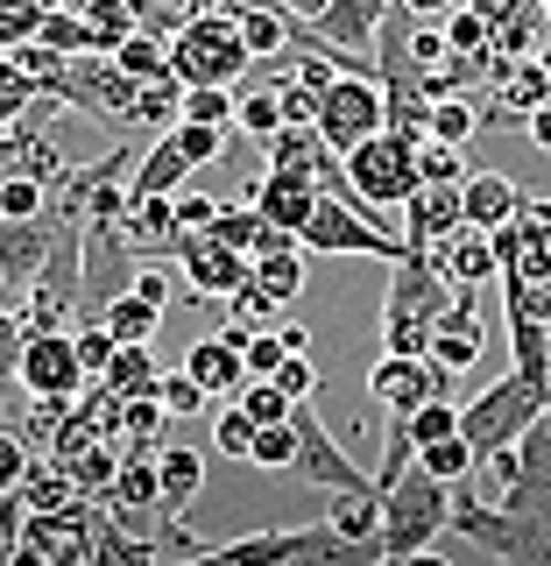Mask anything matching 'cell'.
I'll return each mask as SVG.
<instances>
[{
	"label": "cell",
	"mask_w": 551,
	"mask_h": 566,
	"mask_svg": "<svg viewBox=\"0 0 551 566\" xmlns=\"http://www.w3.org/2000/svg\"><path fill=\"white\" fill-rule=\"evenodd\" d=\"M453 297L459 283L446 276V262L432 248H403L389 262V291H382V354H432V333Z\"/></svg>",
	"instance_id": "6da1fadb"
},
{
	"label": "cell",
	"mask_w": 551,
	"mask_h": 566,
	"mask_svg": "<svg viewBox=\"0 0 551 566\" xmlns=\"http://www.w3.org/2000/svg\"><path fill=\"white\" fill-rule=\"evenodd\" d=\"M438 531H453V482L432 474L424 460H411V468L382 489V566L424 559L438 545Z\"/></svg>",
	"instance_id": "7a4b0ae2"
},
{
	"label": "cell",
	"mask_w": 551,
	"mask_h": 566,
	"mask_svg": "<svg viewBox=\"0 0 551 566\" xmlns=\"http://www.w3.org/2000/svg\"><path fill=\"white\" fill-rule=\"evenodd\" d=\"M212 566H368L382 559V545H353L326 524H297V531H247V538H226V545H205Z\"/></svg>",
	"instance_id": "3957f363"
},
{
	"label": "cell",
	"mask_w": 551,
	"mask_h": 566,
	"mask_svg": "<svg viewBox=\"0 0 551 566\" xmlns=\"http://www.w3.org/2000/svg\"><path fill=\"white\" fill-rule=\"evenodd\" d=\"M551 411V382H538V376H523V368H509V376H495L474 403H459V432L481 447V460L488 453H509L517 439L530 432Z\"/></svg>",
	"instance_id": "277c9868"
},
{
	"label": "cell",
	"mask_w": 551,
	"mask_h": 566,
	"mask_svg": "<svg viewBox=\"0 0 551 566\" xmlns=\"http://www.w3.org/2000/svg\"><path fill=\"white\" fill-rule=\"evenodd\" d=\"M170 64H177L184 85H234L241 71L255 64V50H247V35H241V14L234 8L191 14V22L170 35Z\"/></svg>",
	"instance_id": "5b68a950"
},
{
	"label": "cell",
	"mask_w": 551,
	"mask_h": 566,
	"mask_svg": "<svg viewBox=\"0 0 551 566\" xmlns=\"http://www.w3.org/2000/svg\"><path fill=\"white\" fill-rule=\"evenodd\" d=\"M8 376L29 397H78L93 382V368H85V347L71 326H29V312H22V354H14Z\"/></svg>",
	"instance_id": "8992f818"
},
{
	"label": "cell",
	"mask_w": 551,
	"mask_h": 566,
	"mask_svg": "<svg viewBox=\"0 0 551 566\" xmlns=\"http://www.w3.org/2000/svg\"><path fill=\"white\" fill-rule=\"evenodd\" d=\"M311 248V255H375V262H396L403 248V227H389V220H375V212H361V206H347L340 191H326L318 199V212H311V227L297 234Z\"/></svg>",
	"instance_id": "52a82bcc"
},
{
	"label": "cell",
	"mask_w": 551,
	"mask_h": 566,
	"mask_svg": "<svg viewBox=\"0 0 551 566\" xmlns=\"http://www.w3.org/2000/svg\"><path fill=\"white\" fill-rule=\"evenodd\" d=\"M347 170H353V185H361L382 212H403V206H411V191L424 185L417 135H396V128L368 135L361 149H347Z\"/></svg>",
	"instance_id": "ba28073f"
},
{
	"label": "cell",
	"mask_w": 551,
	"mask_h": 566,
	"mask_svg": "<svg viewBox=\"0 0 551 566\" xmlns=\"http://www.w3.org/2000/svg\"><path fill=\"white\" fill-rule=\"evenodd\" d=\"M318 128H326L332 149H361L368 135L389 128V93L375 71H340V78L326 85V99H318Z\"/></svg>",
	"instance_id": "9c48e42d"
},
{
	"label": "cell",
	"mask_w": 551,
	"mask_h": 566,
	"mask_svg": "<svg viewBox=\"0 0 551 566\" xmlns=\"http://www.w3.org/2000/svg\"><path fill=\"white\" fill-rule=\"evenodd\" d=\"M297 432H305V447H297V474H305L311 489H326V495H382V482L353 453H340V439L318 424L311 403H297Z\"/></svg>",
	"instance_id": "30bf717a"
},
{
	"label": "cell",
	"mask_w": 551,
	"mask_h": 566,
	"mask_svg": "<svg viewBox=\"0 0 551 566\" xmlns=\"http://www.w3.org/2000/svg\"><path fill=\"white\" fill-rule=\"evenodd\" d=\"M368 397H382L389 418H411L417 403L453 397V368H438L432 354H382V361L368 368Z\"/></svg>",
	"instance_id": "8fae6325"
},
{
	"label": "cell",
	"mask_w": 551,
	"mask_h": 566,
	"mask_svg": "<svg viewBox=\"0 0 551 566\" xmlns=\"http://www.w3.org/2000/svg\"><path fill=\"white\" fill-rule=\"evenodd\" d=\"M389 8H396V0H326L318 14H297V35H318V43H332V50H353L361 71L382 78V57H368V50H375V29H382ZM297 35H290V43H297Z\"/></svg>",
	"instance_id": "7c38bea8"
},
{
	"label": "cell",
	"mask_w": 551,
	"mask_h": 566,
	"mask_svg": "<svg viewBox=\"0 0 551 566\" xmlns=\"http://www.w3.org/2000/svg\"><path fill=\"white\" fill-rule=\"evenodd\" d=\"M177 270H184V283H191V297H234L241 283H255V255H247V248H226L220 234H191L184 241V255H177Z\"/></svg>",
	"instance_id": "4fadbf2b"
},
{
	"label": "cell",
	"mask_w": 551,
	"mask_h": 566,
	"mask_svg": "<svg viewBox=\"0 0 551 566\" xmlns=\"http://www.w3.org/2000/svg\"><path fill=\"white\" fill-rule=\"evenodd\" d=\"M318 199H326V185H318V170H311V164H262V177H255V206H262V220L290 227V234H305V227H311Z\"/></svg>",
	"instance_id": "5bb4252c"
},
{
	"label": "cell",
	"mask_w": 551,
	"mask_h": 566,
	"mask_svg": "<svg viewBox=\"0 0 551 566\" xmlns=\"http://www.w3.org/2000/svg\"><path fill=\"white\" fill-rule=\"evenodd\" d=\"M50 241H57V199H50V212H35V220L0 227V283H8V297L35 291V276H43V262H50Z\"/></svg>",
	"instance_id": "9a60e30c"
},
{
	"label": "cell",
	"mask_w": 551,
	"mask_h": 566,
	"mask_svg": "<svg viewBox=\"0 0 551 566\" xmlns=\"http://www.w3.org/2000/svg\"><path fill=\"white\" fill-rule=\"evenodd\" d=\"M120 227H128V241H135V255H141V262H177V255H184V241H191L177 191H149V199H135Z\"/></svg>",
	"instance_id": "2e32d148"
},
{
	"label": "cell",
	"mask_w": 551,
	"mask_h": 566,
	"mask_svg": "<svg viewBox=\"0 0 551 566\" xmlns=\"http://www.w3.org/2000/svg\"><path fill=\"white\" fill-rule=\"evenodd\" d=\"M459 227H467V185H438V177H424L411 191V206H403V241L411 248H438L453 241Z\"/></svg>",
	"instance_id": "e0dca14e"
},
{
	"label": "cell",
	"mask_w": 551,
	"mask_h": 566,
	"mask_svg": "<svg viewBox=\"0 0 551 566\" xmlns=\"http://www.w3.org/2000/svg\"><path fill=\"white\" fill-rule=\"evenodd\" d=\"M184 368L212 389V397H241V389L255 382V368H247V326H220L212 340H191Z\"/></svg>",
	"instance_id": "ac0fdd59"
},
{
	"label": "cell",
	"mask_w": 551,
	"mask_h": 566,
	"mask_svg": "<svg viewBox=\"0 0 551 566\" xmlns=\"http://www.w3.org/2000/svg\"><path fill=\"white\" fill-rule=\"evenodd\" d=\"M432 255L446 262V276L459 283V291H481V283L502 276V248H495V227H474V220L459 227L453 241H438Z\"/></svg>",
	"instance_id": "d6986e66"
},
{
	"label": "cell",
	"mask_w": 551,
	"mask_h": 566,
	"mask_svg": "<svg viewBox=\"0 0 551 566\" xmlns=\"http://www.w3.org/2000/svg\"><path fill=\"white\" fill-rule=\"evenodd\" d=\"M474 297H481V291H459L453 305H446V318H438V333H432V361L453 368V376H459V368H474V361H481V347H488Z\"/></svg>",
	"instance_id": "ffe728a7"
},
{
	"label": "cell",
	"mask_w": 551,
	"mask_h": 566,
	"mask_svg": "<svg viewBox=\"0 0 551 566\" xmlns=\"http://www.w3.org/2000/svg\"><path fill=\"white\" fill-rule=\"evenodd\" d=\"M191 170H199V164L184 156V142H177V135H156L149 149L135 156V170H128V199H149V191H177Z\"/></svg>",
	"instance_id": "44dd1931"
},
{
	"label": "cell",
	"mask_w": 551,
	"mask_h": 566,
	"mask_svg": "<svg viewBox=\"0 0 551 566\" xmlns=\"http://www.w3.org/2000/svg\"><path fill=\"white\" fill-rule=\"evenodd\" d=\"M523 206H530V199L509 185L502 170H474V177H467V220H474V227H509Z\"/></svg>",
	"instance_id": "7402d4cb"
},
{
	"label": "cell",
	"mask_w": 551,
	"mask_h": 566,
	"mask_svg": "<svg viewBox=\"0 0 551 566\" xmlns=\"http://www.w3.org/2000/svg\"><path fill=\"white\" fill-rule=\"evenodd\" d=\"M156 468H163V510L184 517V510L199 503V489H205V447H163Z\"/></svg>",
	"instance_id": "603a6c76"
},
{
	"label": "cell",
	"mask_w": 551,
	"mask_h": 566,
	"mask_svg": "<svg viewBox=\"0 0 551 566\" xmlns=\"http://www.w3.org/2000/svg\"><path fill=\"white\" fill-rule=\"evenodd\" d=\"M156 382H163V368H156L149 340H120V354L106 361V376H99L106 397H141V389H156Z\"/></svg>",
	"instance_id": "cb8c5ba5"
},
{
	"label": "cell",
	"mask_w": 551,
	"mask_h": 566,
	"mask_svg": "<svg viewBox=\"0 0 551 566\" xmlns=\"http://www.w3.org/2000/svg\"><path fill=\"white\" fill-rule=\"evenodd\" d=\"M305 255H311L305 241H290V248H262V255H255V283H262L269 297H283V305H290V297L305 291Z\"/></svg>",
	"instance_id": "d4e9b609"
},
{
	"label": "cell",
	"mask_w": 551,
	"mask_h": 566,
	"mask_svg": "<svg viewBox=\"0 0 551 566\" xmlns=\"http://www.w3.org/2000/svg\"><path fill=\"white\" fill-rule=\"evenodd\" d=\"M99 318L114 326V340H156V326H163V305H156V297H141L135 283H128V291H120Z\"/></svg>",
	"instance_id": "484cf974"
},
{
	"label": "cell",
	"mask_w": 551,
	"mask_h": 566,
	"mask_svg": "<svg viewBox=\"0 0 551 566\" xmlns=\"http://www.w3.org/2000/svg\"><path fill=\"white\" fill-rule=\"evenodd\" d=\"M163 553H170V545H156V538H128L114 510L99 517V566H156Z\"/></svg>",
	"instance_id": "4316f807"
},
{
	"label": "cell",
	"mask_w": 551,
	"mask_h": 566,
	"mask_svg": "<svg viewBox=\"0 0 551 566\" xmlns=\"http://www.w3.org/2000/svg\"><path fill=\"white\" fill-rule=\"evenodd\" d=\"M332 531L353 545H382V495H332Z\"/></svg>",
	"instance_id": "83f0119b"
},
{
	"label": "cell",
	"mask_w": 551,
	"mask_h": 566,
	"mask_svg": "<svg viewBox=\"0 0 551 566\" xmlns=\"http://www.w3.org/2000/svg\"><path fill=\"white\" fill-rule=\"evenodd\" d=\"M71 8H85V22H93L99 50H120V43L141 29V8H135V0H71Z\"/></svg>",
	"instance_id": "f1b7e54d"
},
{
	"label": "cell",
	"mask_w": 551,
	"mask_h": 566,
	"mask_svg": "<svg viewBox=\"0 0 551 566\" xmlns=\"http://www.w3.org/2000/svg\"><path fill=\"white\" fill-rule=\"evenodd\" d=\"M57 199V185H43V177L29 170H8V185H0V220H35V212H50Z\"/></svg>",
	"instance_id": "f546056e"
},
{
	"label": "cell",
	"mask_w": 551,
	"mask_h": 566,
	"mask_svg": "<svg viewBox=\"0 0 551 566\" xmlns=\"http://www.w3.org/2000/svg\"><path fill=\"white\" fill-rule=\"evenodd\" d=\"M205 234H220L226 248H247V255H255L262 234H269V220H262V206H255V199H247V206H220Z\"/></svg>",
	"instance_id": "4dcf8cb0"
},
{
	"label": "cell",
	"mask_w": 551,
	"mask_h": 566,
	"mask_svg": "<svg viewBox=\"0 0 551 566\" xmlns=\"http://www.w3.org/2000/svg\"><path fill=\"white\" fill-rule=\"evenodd\" d=\"M234 403H241V411L255 418V424H283V418H297V397H290V389H283L276 376H255Z\"/></svg>",
	"instance_id": "1f68e13d"
},
{
	"label": "cell",
	"mask_w": 551,
	"mask_h": 566,
	"mask_svg": "<svg viewBox=\"0 0 551 566\" xmlns=\"http://www.w3.org/2000/svg\"><path fill=\"white\" fill-rule=\"evenodd\" d=\"M114 57L128 64L135 78H163V71H177V64H170V35H149V29H135L128 43L114 50Z\"/></svg>",
	"instance_id": "d6a6232c"
},
{
	"label": "cell",
	"mask_w": 551,
	"mask_h": 566,
	"mask_svg": "<svg viewBox=\"0 0 551 566\" xmlns=\"http://www.w3.org/2000/svg\"><path fill=\"white\" fill-rule=\"evenodd\" d=\"M255 439H262V424L241 411H220V424H212V453H226V460H255Z\"/></svg>",
	"instance_id": "836d02e7"
},
{
	"label": "cell",
	"mask_w": 551,
	"mask_h": 566,
	"mask_svg": "<svg viewBox=\"0 0 551 566\" xmlns=\"http://www.w3.org/2000/svg\"><path fill=\"white\" fill-rule=\"evenodd\" d=\"M241 135H255V142H269L276 128H283V93H276V78L262 85V93H247L241 99V120H234Z\"/></svg>",
	"instance_id": "e575fe53"
},
{
	"label": "cell",
	"mask_w": 551,
	"mask_h": 566,
	"mask_svg": "<svg viewBox=\"0 0 551 566\" xmlns=\"http://www.w3.org/2000/svg\"><path fill=\"white\" fill-rule=\"evenodd\" d=\"M170 135L184 142V156H191L199 170H205V164H220V149H226V128H220V120H199V114H184Z\"/></svg>",
	"instance_id": "d590c367"
},
{
	"label": "cell",
	"mask_w": 551,
	"mask_h": 566,
	"mask_svg": "<svg viewBox=\"0 0 551 566\" xmlns=\"http://www.w3.org/2000/svg\"><path fill=\"white\" fill-rule=\"evenodd\" d=\"M297 447H305L297 418H283V424H262V439H255V468H297Z\"/></svg>",
	"instance_id": "8d00e7d4"
},
{
	"label": "cell",
	"mask_w": 551,
	"mask_h": 566,
	"mask_svg": "<svg viewBox=\"0 0 551 566\" xmlns=\"http://www.w3.org/2000/svg\"><path fill=\"white\" fill-rule=\"evenodd\" d=\"M481 106H474V99H459V93H446V99H438V114H432V135L438 142H467L474 128H481Z\"/></svg>",
	"instance_id": "74e56055"
},
{
	"label": "cell",
	"mask_w": 551,
	"mask_h": 566,
	"mask_svg": "<svg viewBox=\"0 0 551 566\" xmlns=\"http://www.w3.org/2000/svg\"><path fill=\"white\" fill-rule=\"evenodd\" d=\"M453 432H459V403L453 397H432V403H417V411H411V439H417V447L453 439Z\"/></svg>",
	"instance_id": "f35d334b"
},
{
	"label": "cell",
	"mask_w": 551,
	"mask_h": 566,
	"mask_svg": "<svg viewBox=\"0 0 551 566\" xmlns=\"http://www.w3.org/2000/svg\"><path fill=\"white\" fill-rule=\"evenodd\" d=\"M417 156H424V177H438V185H467V156H459V142H438V135H424L417 142Z\"/></svg>",
	"instance_id": "ab89813d"
},
{
	"label": "cell",
	"mask_w": 551,
	"mask_h": 566,
	"mask_svg": "<svg viewBox=\"0 0 551 566\" xmlns=\"http://www.w3.org/2000/svg\"><path fill=\"white\" fill-rule=\"evenodd\" d=\"M163 403L177 418H199V411H212V389L191 376V368H177V376H163Z\"/></svg>",
	"instance_id": "60d3db41"
},
{
	"label": "cell",
	"mask_w": 551,
	"mask_h": 566,
	"mask_svg": "<svg viewBox=\"0 0 551 566\" xmlns=\"http://www.w3.org/2000/svg\"><path fill=\"white\" fill-rule=\"evenodd\" d=\"M226 305H234V326L262 333V326H269V318H276V305H283V297H269V291H262V283H241V291L226 297Z\"/></svg>",
	"instance_id": "b9f144b4"
},
{
	"label": "cell",
	"mask_w": 551,
	"mask_h": 566,
	"mask_svg": "<svg viewBox=\"0 0 551 566\" xmlns=\"http://www.w3.org/2000/svg\"><path fill=\"white\" fill-rule=\"evenodd\" d=\"M290 361V333H247V368H255V376H276V368Z\"/></svg>",
	"instance_id": "7bdbcfd3"
},
{
	"label": "cell",
	"mask_w": 551,
	"mask_h": 566,
	"mask_svg": "<svg viewBox=\"0 0 551 566\" xmlns=\"http://www.w3.org/2000/svg\"><path fill=\"white\" fill-rule=\"evenodd\" d=\"M276 382L290 389L297 403H311V397H318V368H311V347H290V361L276 368Z\"/></svg>",
	"instance_id": "ee69618b"
},
{
	"label": "cell",
	"mask_w": 551,
	"mask_h": 566,
	"mask_svg": "<svg viewBox=\"0 0 551 566\" xmlns=\"http://www.w3.org/2000/svg\"><path fill=\"white\" fill-rule=\"evenodd\" d=\"M177 206H184V227H191V234H199V227H212V212H220L212 199H177Z\"/></svg>",
	"instance_id": "f6af8a7d"
},
{
	"label": "cell",
	"mask_w": 551,
	"mask_h": 566,
	"mask_svg": "<svg viewBox=\"0 0 551 566\" xmlns=\"http://www.w3.org/2000/svg\"><path fill=\"white\" fill-rule=\"evenodd\" d=\"M523 128H530V142H538V149H551V99H544V106H538V114H530V120H523Z\"/></svg>",
	"instance_id": "bcb514c9"
},
{
	"label": "cell",
	"mask_w": 551,
	"mask_h": 566,
	"mask_svg": "<svg viewBox=\"0 0 551 566\" xmlns=\"http://www.w3.org/2000/svg\"><path fill=\"white\" fill-rule=\"evenodd\" d=\"M403 8H411V14H432V22H446L459 0H403Z\"/></svg>",
	"instance_id": "7dc6e473"
},
{
	"label": "cell",
	"mask_w": 551,
	"mask_h": 566,
	"mask_svg": "<svg viewBox=\"0 0 551 566\" xmlns=\"http://www.w3.org/2000/svg\"><path fill=\"white\" fill-rule=\"evenodd\" d=\"M283 8H290V14H318V8H326V0H283Z\"/></svg>",
	"instance_id": "c3c4849f"
},
{
	"label": "cell",
	"mask_w": 551,
	"mask_h": 566,
	"mask_svg": "<svg viewBox=\"0 0 551 566\" xmlns=\"http://www.w3.org/2000/svg\"><path fill=\"white\" fill-rule=\"evenodd\" d=\"M544 545H551V510H544Z\"/></svg>",
	"instance_id": "681fc988"
}]
</instances>
